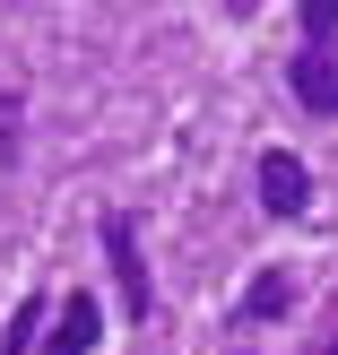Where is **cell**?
<instances>
[{
	"label": "cell",
	"instance_id": "6da1fadb",
	"mask_svg": "<svg viewBox=\"0 0 338 355\" xmlns=\"http://www.w3.org/2000/svg\"><path fill=\"white\" fill-rule=\"evenodd\" d=\"M96 234H104V260H113V286H121V304H130V321H148V260H139V225L121 217V208H104L96 217Z\"/></svg>",
	"mask_w": 338,
	"mask_h": 355
},
{
	"label": "cell",
	"instance_id": "7a4b0ae2",
	"mask_svg": "<svg viewBox=\"0 0 338 355\" xmlns=\"http://www.w3.org/2000/svg\"><path fill=\"white\" fill-rule=\"evenodd\" d=\"M260 208H269V217H304V208H312V173H304L295 148L260 156Z\"/></svg>",
	"mask_w": 338,
	"mask_h": 355
},
{
	"label": "cell",
	"instance_id": "3957f363",
	"mask_svg": "<svg viewBox=\"0 0 338 355\" xmlns=\"http://www.w3.org/2000/svg\"><path fill=\"white\" fill-rule=\"evenodd\" d=\"M287 78H295V104H304V113H338V52L330 44H304Z\"/></svg>",
	"mask_w": 338,
	"mask_h": 355
},
{
	"label": "cell",
	"instance_id": "277c9868",
	"mask_svg": "<svg viewBox=\"0 0 338 355\" xmlns=\"http://www.w3.org/2000/svg\"><path fill=\"white\" fill-rule=\"evenodd\" d=\"M96 329H104V304H96V295H69V304H61V329L44 338V355H87Z\"/></svg>",
	"mask_w": 338,
	"mask_h": 355
},
{
	"label": "cell",
	"instance_id": "5b68a950",
	"mask_svg": "<svg viewBox=\"0 0 338 355\" xmlns=\"http://www.w3.org/2000/svg\"><path fill=\"white\" fill-rule=\"evenodd\" d=\"M295 304V286H287V269H260L252 286H243V304H235V329H252V321H278V312Z\"/></svg>",
	"mask_w": 338,
	"mask_h": 355
},
{
	"label": "cell",
	"instance_id": "8992f818",
	"mask_svg": "<svg viewBox=\"0 0 338 355\" xmlns=\"http://www.w3.org/2000/svg\"><path fill=\"white\" fill-rule=\"evenodd\" d=\"M35 329H44V295H17L9 329H0V355H35V347H44V338H35Z\"/></svg>",
	"mask_w": 338,
	"mask_h": 355
},
{
	"label": "cell",
	"instance_id": "52a82bcc",
	"mask_svg": "<svg viewBox=\"0 0 338 355\" xmlns=\"http://www.w3.org/2000/svg\"><path fill=\"white\" fill-rule=\"evenodd\" d=\"M17 113H26V104H17V87H0V173L17 165Z\"/></svg>",
	"mask_w": 338,
	"mask_h": 355
},
{
	"label": "cell",
	"instance_id": "ba28073f",
	"mask_svg": "<svg viewBox=\"0 0 338 355\" xmlns=\"http://www.w3.org/2000/svg\"><path fill=\"white\" fill-rule=\"evenodd\" d=\"M338 35V0H304V44H330Z\"/></svg>",
	"mask_w": 338,
	"mask_h": 355
},
{
	"label": "cell",
	"instance_id": "9c48e42d",
	"mask_svg": "<svg viewBox=\"0 0 338 355\" xmlns=\"http://www.w3.org/2000/svg\"><path fill=\"white\" fill-rule=\"evenodd\" d=\"M330 355H338V347H330Z\"/></svg>",
	"mask_w": 338,
	"mask_h": 355
}]
</instances>
